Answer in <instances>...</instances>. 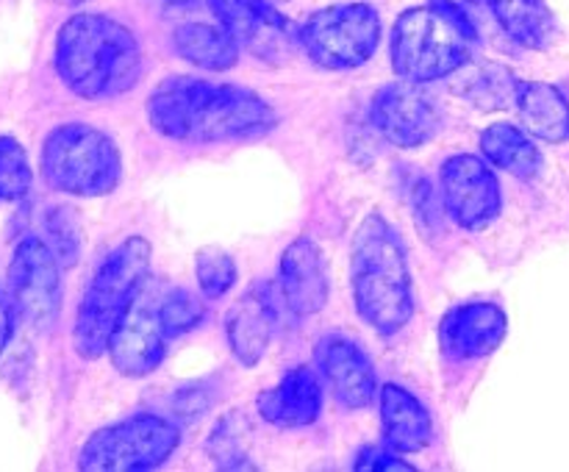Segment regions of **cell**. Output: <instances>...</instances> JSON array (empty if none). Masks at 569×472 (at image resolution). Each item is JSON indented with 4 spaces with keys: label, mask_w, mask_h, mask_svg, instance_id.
<instances>
[{
    "label": "cell",
    "mask_w": 569,
    "mask_h": 472,
    "mask_svg": "<svg viewBox=\"0 0 569 472\" xmlns=\"http://www.w3.org/2000/svg\"><path fill=\"white\" fill-rule=\"evenodd\" d=\"M14 309H11V300L6 298L3 289H0V353L6 350V344H9L11 339V325H14Z\"/></svg>",
    "instance_id": "f546056e"
},
{
    "label": "cell",
    "mask_w": 569,
    "mask_h": 472,
    "mask_svg": "<svg viewBox=\"0 0 569 472\" xmlns=\"http://www.w3.org/2000/svg\"><path fill=\"white\" fill-rule=\"evenodd\" d=\"M181 442L170 420L156 414H137L94 433L81 450L78 466L89 472L153 470L164 464Z\"/></svg>",
    "instance_id": "52a82bcc"
},
{
    "label": "cell",
    "mask_w": 569,
    "mask_h": 472,
    "mask_svg": "<svg viewBox=\"0 0 569 472\" xmlns=\"http://www.w3.org/2000/svg\"><path fill=\"white\" fill-rule=\"evenodd\" d=\"M56 70L78 98H114L139 81L142 50L122 22L103 14H76L56 39Z\"/></svg>",
    "instance_id": "7a4b0ae2"
},
{
    "label": "cell",
    "mask_w": 569,
    "mask_h": 472,
    "mask_svg": "<svg viewBox=\"0 0 569 472\" xmlns=\"http://www.w3.org/2000/svg\"><path fill=\"white\" fill-rule=\"evenodd\" d=\"M167 3H172V6H189V3H194V0H167Z\"/></svg>",
    "instance_id": "1f68e13d"
},
{
    "label": "cell",
    "mask_w": 569,
    "mask_h": 472,
    "mask_svg": "<svg viewBox=\"0 0 569 472\" xmlns=\"http://www.w3.org/2000/svg\"><path fill=\"white\" fill-rule=\"evenodd\" d=\"M517 83L511 78V72L500 70V67H487L481 70V76L472 78V83L467 87V98L478 106V109H503L509 100L517 98Z\"/></svg>",
    "instance_id": "484cf974"
},
{
    "label": "cell",
    "mask_w": 569,
    "mask_h": 472,
    "mask_svg": "<svg viewBox=\"0 0 569 472\" xmlns=\"http://www.w3.org/2000/svg\"><path fill=\"white\" fill-rule=\"evenodd\" d=\"M442 200L461 228H487L500 214L498 178L478 155H453L442 164Z\"/></svg>",
    "instance_id": "30bf717a"
},
{
    "label": "cell",
    "mask_w": 569,
    "mask_h": 472,
    "mask_svg": "<svg viewBox=\"0 0 569 472\" xmlns=\"http://www.w3.org/2000/svg\"><path fill=\"white\" fill-rule=\"evenodd\" d=\"M350 283L356 309L378 333H398L411 320L415 298L403 242L378 211L365 217L353 237Z\"/></svg>",
    "instance_id": "3957f363"
},
{
    "label": "cell",
    "mask_w": 569,
    "mask_h": 472,
    "mask_svg": "<svg viewBox=\"0 0 569 472\" xmlns=\"http://www.w3.org/2000/svg\"><path fill=\"white\" fill-rule=\"evenodd\" d=\"M164 342L167 331L161 325L159 305L153 309L142 298H137L111 333L106 353H109L117 372L128 378H142L161 364Z\"/></svg>",
    "instance_id": "7c38bea8"
},
{
    "label": "cell",
    "mask_w": 569,
    "mask_h": 472,
    "mask_svg": "<svg viewBox=\"0 0 569 472\" xmlns=\"http://www.w3.org/2000/svg\"><path fill=\"white\" fill-rule=\"evenodd\" d=\"M259 414L278 428H303L320 416L322 386L306 366H295L272 389L259 394Z\"/></svg>",
    "instance_id": "ac0fdd59"
},
{
    "label": "cell",
    "mask_w": 569,
    "mask_h": 472,
    "mask_svg": "<svg viewBox=\"0 0 569 472\" xmlns=\"http://www.w3.org/2000/svg\"><path fill=\"white\" fill-rule=\"evenodd\" d=\"M481 150L487 161H492L500 170L511 172L515 178H533L542 167V153L531 142L528 131L509 125V122H495L481 133Z\"/></svg>",
    "instance_id": "7402d4cb"
},
{
    "label": "cell",
    "mask_w": 569,
    "mask_h": 472,
    "mask_svg": "<svg viewBox=\"0 0 569 472\" xmlns=\"http://www.w3.org/2000/svg\"><path fill=\"white\" fill-rule=\"evenodd\" d=\"M194 272H198V287L206 298H220L237 283V264L231 255L220 248H203L194 255Z\"/></svg>",
    "instance_id": "d4e9b609"
},
{
    "label": "cell",
    "mask_w": 569,
    "mask_h": 472,
    "mask_svg": "<svg viewBox=\"0 0 569 472\" xmlns=\"http://www.w3.org/2000/svg\"><path fill=\"white\" fill-rule=\"evenodd\" d=\"M172 44H176L181 59L211 72L231 70L239 59L237 37L228 28L209 26V22L178 26L176 33H172Z\"/></svg>",
    "instance_id": "44dd1931"
},
{
    "label": "cell",
    "mask_w": 569,
    "mask_h": 472,
    "mask_svg": "<svg viewBox=\"0 0 569 472\" xmlns=\"http://www.w3.org/2000/svg\"><path fill=\"white\" fill-rule=\"evenodd\" d=\"M476 28L450 11L426 6L400 14L392 31V67L415 83L437 81L470 61Z\"/></svg>",
    "instance_id": "5b68a950"
},
{
    "label": "cell",
    "mask_w": 569,
    "mask_h": 472,
    "mask_svg": "<svg viewBox=\"0 0 569 472\" xmlns=\"http://www.w3.org/2000/svg\"><path fill=\"white\" fill-rule=\"evenodd\" d=\"M372 120L378 131L398 148H420L437 133L439 114L431 100L420 92V83L395 81L372 100Z\"/></svg>",
    "instance_id": "8fae6325"
},
{
    "label": "cell",
    "mask_w": 569,
    "mask_h": 472,
    "mask_svg": "<svg viewBox=\"0 0 569 472\" xmlns=\"http://www.w3.org/2000/svg\"><path fill=\"white\" fill-rule=\"evenodd\" d=\"M48 237H50V250L56 253V259L61 261V267H72L78 259V225L72 220L70 209H53L48 217Z\"/></svg>",
    "instance_id": "83f0119b"
},
{
    "label": "cell",
    "mask_w": 569,
    "mask_h": 472,
    "mask_svg": "<svg viewBox=\"0 0 569 472\" xmlns=\"http://www.w3.org/2000/svg\"><path fill=\"white\" fill-rule=\"evenodd\" d=\"M281 289L289 311L306 317L317 314L328 300V275L320 248L309 237H300L283 250Z\"/></svg>",
    "instance_id": "2e32d148"
},
{
    "label": "cell",
    "mask_w": 569,
    "mask_h": 472,
    "mask_svg": "<svg viewBox=\"0 0 569 472\" xmlns=\"http://www.w3.org/2000/svg\"><path fill=\"white\" fill-rule=\"evenodd\" d=\"M148 117L156 131L176 142L250 139L276 125V111L256 92L198 78H167L150 94Z\"/></svg>",
    "instance_id": "6da1fadb"
},
{
    "label": "cell",
    "mask_w": 569,
    "mask_h": 472,
    "mask_svg": "<svg viewBox=\"0 0 569 472\" xmlns=\"http://www.w3.org/2000/svg\"><path fill=\"white\" fill-rule=\"evenodd\" d=\"M381 425L387 444H392L398 453H417V450L428 448L433 436L426 405L395 383H387L381 389Z\"/></svg>",
    "instance_id": "d6986e66"
},
{
    "label": "cell",
    "mask_w": 569,
    "mask_h": 472,
    "mask_svg": "<svg viewBox=\"0 0 569 472\" xmlns=\"http://www.w3.org/2000/svg\"><path fill=\"white\" fill-rule=\"evenodd\" d=\"M517 111H520L522 128L531 137L545 142H567L569 139V103L565 94L545 81H520L517 83Z\"/></svg>",
    "instance_id": "ffe728a7"
},
{
    "label": "cell",
    "mask_w": 569,
    "mask_h": 472,
    "mask_svg": "<svg viewBox=\"0 0 569 472\" xmlns=\"http://www.w3.org/2000/svg\"><path fill=\"white\" fill-rule=\"evenodd\" d=\"M150 267L148 239L131 237L109 253L83 292L76 320V350L81 359H100L109 350V339L133 300L144 287Z\"/></svg>",
    "instance_id": "277c9868"
},
{
    "label": "cell",
    "mask_w": 569,
    "mask_h": 472,
    "mask_svg": "<svg viewBox=\"0 0 569 472\" xmlns=\"http://www.w3.org/2000/svg\"><path fill=\"white\" fill-rule=\"evenodd\" d=\"M61 261L39 237L17 242L9 264V300L14 317L33 331H48L61 305Z\"/></svg>",
    "instance_id": "9c48e42d"
},
{
    "label": "cell",
    "mask_w": 569,
    "mask_h": 472,
    "mask_svg": "<svg viewBox=\"0 0 569 472\" xmlns=\"http://www.w3.org/2000/svg\"><path fill=\"white\" fill-rule=\"evenodd\" d=\"M317 361L331 383V392L345 409H367L376 400V370L370 359L348 339H326L317 350Z\"/></svg>",
    "instance_id": "5bb4252c"
},
{
    "label": "cell",
    "mask_w": 569,
    "mask_h": 472,
    "mask_svg": "<svg viewBox=\"0 0 569 472\" xmlns=\"http://www.w3.org/2000/svg\"><path fill=\"white\" fill-rule=\"evenodd\" d=\"M431 6H437V9H445L450 11V14L461 17V20H470L472 22V9L478 6V0H428Z\"/></svg>",
    "instance_id": "4dcf8cb0"
},
{
    "label": "cell",
    "mask_w": 569,
    "mask_h": 472,
    "mask_svg": "<svg viewBox=\"0 0 569 472\" xmlns=\"http://www.w3.org/2000/svg\"><path fill=\"white\" fill-rule=\"evenodd\" d=\"M203 314V303L192 292H187V289H172L159 303V317L167 337H181V333L198 328Z\"/></svg>",
    "instance_id": "4316f807"
},
{
    "label": "cell",
    "mask_w": 569,
    "mask_h": 472,
    "mask_svg": "<svg viewBox=\"0 0 569 472\" xmlns=\"http://www.w3.org/2000/svg\"><path fill=\"white\" fill-rule=\"evenodd\" d=\"M509 331L503 309L495 303H465L450 309L439 325L442 353L453 361H470L489 355Z\"/></svg>",
    "instance_id": "4fadbf2b"
},
{
    "label": "cell",
    "mask_w": 569,
    "mask_h": 472,
    "mask_svg": "<svg viewBox=\"0 0 569 472\" xmlns=\"http://www.w3.org/2000/svg\"><path fill=\"white\" fill-rule=\"evenodd\" d=\"M226 331L233 355L244 366L259 364L276 331V305H272L270 289L253 287L248 294H242L228 311Z\"/></svg>",
    "instance_id": "e0dca14e"
},
{
    "label": "cell",
    "mask_w": 569,
    "mask_h": 472,
    "mask_svg": "<svg viewBox=\"0 0 569 472\" xmlns=\"http://www.w3.org/2000/svg\"><path fill=\"white\" fill-rule=\"evenodd\" d=\"M298 37L315 64L326 70H350L376 53L381 20L367 3H339L311 14Z\"/></svg>",
    "instance_id": "ba28073f"
},
{
    "label": "cell",
    "mask_w": 569,
    "mask_h": 472,
    "mask_svg": "<svg viewBox=\"0 0 569 472\" xmlns=\"http://www.w3.org/2000/svg\"><path fill=\"white\" fill-rule=\"evenodd\" d=\"M495 20L515 42L542 50L553 42L556 22L542 0H487Z\"/></svg>",
    "instance_id": "603a6c76"
},
{
    "label": "cell",
    "mask_w": 569,
    "mask_h": 472,
    "mask_svg": "<svg viewBox=\"0 0 569 472\" xmlns=\"http://www.w3.org/2000/svg\"><path fill=\"white\" fill-rule=\"evenodd\" d=\"M31 164L14 137H0V200H22L31 192Z\"/></svg>",
    "instance_id": "cb8c5ba5"
},
{
    "label": "cell",
    "mask_w": 569,
    "mask_h": 472,
    "mask_svg": "<svg viewBox=\"0 0 569 472\" xmlns=\"http://www.w3.org/2000/svg\"><path fill=\"white\" fill-rule=\"evenodd\" d=\"M353 466L359 472H376V470L415 472V466H411L409 461L400 459L398 450H395L392 444H389V448H383V444H370V448H365L359 455H356Z\"/></svg>",
    "instance_id": "f1b7e54d"
},
{
    "label": "cell",
    "mask_w": 569,
    "mask_h": 472,
    "mask_svg": "<svg viewBox=\"0 0 569 472\" xmlns=\"http://www.w3.org/2000/svg\"><path fill=\"white\" fill-rule=\"evenodd\" d=\"M120 153L103 131L83 122L59 125L42 148V175L53 189L81 198L109 194L120 183Z\"/></svg>",
    "instance_id": "8992f818"
},
{
    "label": "cell",
    "mask_w": 569,
    "mask_h": 472,
    "mask_svg": "<svg viewBox=\"0 0 569 472\" xmlns=\"http://www.w3.org/2000/svg\"><path fill=\"white\" fill-rule=\"evenodd\" d=\"M209 9L237 42L259 56L278 53L289 37L287 20L267 0H209Z\"/></svg>",
    "instance_id": "9a60e30c"
}]
</instances>
